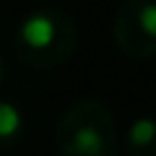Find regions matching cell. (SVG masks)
Wrapping results in <instances>:
<instances>
[{
	"mask_svg": "<svg viewBox=\"0 0 156 156\" xmlns=\"http://www.w3.org/2000/svg\"><path fill=\"white\" fill-rule=\"evenodd\" d=\"M56 144L63 156H115L117 122L112 110L95 98L71 102L56 122Z\"/></svg>",
	"mask_w": 156,
	"mask_h": 156,
	"instance_id": "1",
	"label": "cell"
},
{
	"mask_svg": "<svg viewBox=\"0 0 156 156\" xmlns=\"http://www.w3.org/2000/svg\"><path fill=\"white\" fill-rule=\"evenodd\" d=\"M78 49V27L61 10H39L20 27L15 54L29 68H51L66 63Z\"/></svg>",
	"mask_w": 156,
	"mask_h": 156,
	"instance_id": "2",
	"label": "cell"
},
{
	"mask_svg": "<svg viewBox=\"0 0 156 156\" xmlns=\"http://www.w3.org/2000/svg\"><path fill=\"white\" fill-rule=\"evenodd\" d=\"M112 34H115V44L124 56L136 61L156 56V37H151L139 22V0H127L119 5L115 15Z\"/></svg>",
	"mask_w": 156,
	"mask_h": 156,
	"instance_id": "3",
	"label": "cell"
},
{
	"mask_svg": "<svg viewBox=\"0 0 156 156\" xmlns=\"http://www.w3.org/2000/svg\"><path fill=\"white\" fill-rule=\"evenodd\" d=\"M129 156H156V119H136L127 136Z\"/></svg>",
	"mask_w": 156,
	"mask_h": 156,
	"instance_id": "4",
	"label": "cell"
},
{
	"mask_svg": "<svg viewBox=\"0 0 156 156\" xmlns=\"http://www.w3.org/2000/svg\"><path fill=\"white\" fill-rule=\"evenodd\" d=\"M20 129V112L10 102H0V139L12 136Z\"/></svg>",
	"mask_w": 156,
	"mask_h": 156,
	"instance_id": "5",
	"label": "cell"
},
{
	"mask_svg": "<svg viewBox=\"0 0 156 156\" xmlns=\"http://www.w3.org/2000/svg\"><path fill=\"white\" fill-rule=\"evenodd\" d=\"M139 22L151 37H156V5L154 2L139 0Z\"/></svg>",
	"mask_w": 156,
	"mask_h": 156,
	"instance_id": "6",
	"label": "cell"
},
{
	"mask_svg": "<svg viewBox=\"0 0 156 156\" xmlns=\"http://www.w3.org/2000/svg\"><path fill=\"white\" fill-rule=\"evenodd\" d=\"M0 73H2V63H0Z\"/></svg>",
	"mask_w": 156,
	"mask_h": 156,
	"instance_id": "7",
	"label": "cell"
}]
</instances>
